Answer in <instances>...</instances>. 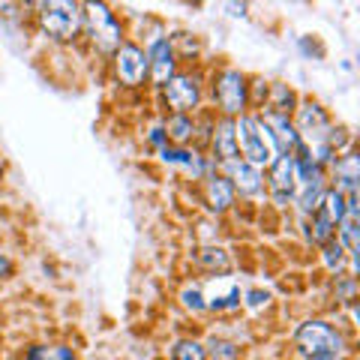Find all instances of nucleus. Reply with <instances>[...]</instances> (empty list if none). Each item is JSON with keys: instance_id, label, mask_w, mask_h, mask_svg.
<instances>
[{"instance_id": "1", "label": "nucleus", "mask_w": 360, "mask_h": 360, "mask_svg": "<svg viewBox=\"0 0 360 360\" xmlns=\"http://www.w3.org/2000/svg\"><path fill=\"white\" fill-rule=\"evenodd\" d=\"M234 139H238V153H243V162L255 168L274 162V139L264 129V123L258 117H240L234 120Z\"/></svg>"}, {"instance_id": "2", "label": "nucleus", "mask_w": 360, "mask_h": 360, "mask_svg": "<svg viewBox=\"0 0 360 360\" xmlns=\"http://www.w3.org/2000/svg\"><path fill=\"white\" fill-rule=\"evenodd\" d=\"M295 345L307 357H340L345 340L328 321H303L295 330Z\"/></svg>"}, {"instance_id": "3", "label": "nucleus", "mask_w": 360, "mask_h": 360, "mask_svg": "<svg viewBox=\"0 0 360 360\" xmlns=\"http://www.w3.org/2000/svg\"><path fill=\"white\" fill-rule=\"evenodd\" d=\"M297 135H300V141L303 139H309L312 144H319L321 148V156L315 162H328L333 150H328V135H330V120L328 115H324V108L321 105H315V103H303L300 111H297Z\"/></svg>"}, {"instance_id": "4", "label": "nucleus", "mask_w": 360, "mask_h": 360, "mask_svg": "<svg viewBox=\"0 0 360 360\" xmlns=\"http://www.w3.org/2000/svg\"><path fill=\"white\" fill-rule=\"evenodd\" d=\"M39 21H42V30L49 33L54 39H72L78 27H82V6L78 4H45L42 13H39Z\"/></svg>"}, {"instance_id": "5", "label": "nucleus", "mask_w": 360, "mask_h": 360, "mask_svg": "<svg viewBox=\"0 0 360 360\" xmlns=\"http://www.w3.org/2000/svg\"><path fill=\"white\" fill-rule=\"evenodd\" d=\"M297 168V189H295V198L297 205L303 207V213H315L324 198V174H321V165L312 160V156H303L300 162H295Z\"/></svg>"}, {"instance_id": "6", "label": "nucleus", "mask_w": 360, "mask_h": 360, "mask_svg": "<svg viewBox=\"0 0 360 360\" xmlns=\"http://www.w3.org/2000/svg\"><path fill=\"white\" fill-rule=\"evenodd\" d=\"M115 72H117V78L127 87H139L144 82V75L150 72L148 54H144L139 45L123 42L120 49H117V54H115Z\"/></svg>"}, {"instance_id": "7", "label": "nucleus", "mask_w": 360, "mask_h": 360, "mask_svg": "<svg viewBox=\"0 0 360 360\" xmlns=\"http://www.w3.org/2000/svg\"><path fill=\"white\" fill-rule=\"evenodd\" d=\"M217 103L225 111V117H234L246 108V78L238 70H225L217 78Z\"/></svg>"}, {"instance_id": "8", "label": "nucleus", "mask_w": 360, "mask_h": 360, "mask_svg": "<svg viewBox=\"0 0 360 360\" xmlns=\"http://www.w3.org/2000/svg\"><path fill=\"white\" fill-rule=\"evenodd\" d=\"M165 99L177 115H186L189 108L198 105L201 99V90H198V82L193 75H172L165 82Z\"/></svg>"}, {"instance_id": "9", "label": "nucleus", "mask_w": 360, "mask_h": 360, "mask_svg": "<svg viewBox=\"0 0 360 360\" xmlns=\"http://www.w3.org/2000/svg\"><path fill=\"white\" fill-rule=\"evenodd\" d=\"M295 189H297L295 156H276L274 168H270V193H274L276 205H285L288 198H295Z\"/></svg>"}, {"instance_id": "10", "label": "nucleus", "mask_w": 360, "mask_h": 360, "mask_svg": "<svg viewBox=\"0 0 360 360\" xmlns=\"http://www.w3.org/2000/svg\"><path fill=\"white\" fill-rule=\"evenodd\" d=\"M87 18H90L94 39L103 45V49H120V25H117V18L108 13V6L90 4L87 6Z\"/></svg>"}, {"instance_id": "11", "label": "nucleus", "mask_w": 360, "mask_h": 360, "mask_svg": "<svg viewBox=\"0 0 360 360\" xmlns=\"http://www.w3.org/2000/svg\"><path fill=\"white\" fill-rule=\"evenodd\" d=\"M264 123V129L270 132V139H274V148L279 156H288L291 150L300 148V135L295 129V123L288 120V115H276V111H270V115L258 117Z\"/></svg>"}, {"instance_id": "12", "label": "nucleus", "mask_w": 360, "mask_h": 360, "mask_svg": "<svg viewBox=\"0 0 360 360\" xmlns=\"http://www.w3.org/2000/svg\"><path fill=\"white\" fill-rule=\"evenodd\" d=\"M225 168L231 172V186H234V193L240 189V195H258L262 193V172H258L255 165L250 162H243V160H231V162H225Z\"/></svg>"}, {"instance_id": "13", "label": "nucleus", "mask_w": 360, "mask_h": 360, "mask_svg": "<svg viewBox=\"0 0 360 360\" xmlns=\"http://www.w3.org/2000/svg\"><path fill=\"white\" fill-rule=\"evenodd\" d=\"M201 297H205V309H217V312L240 307V288L229 283L225 276H217V283L210 285V295H201Z\"/></svg>"}, {"instance_id": "14", "label": "nucleus", "mask_w": 360, "mask_h": 360, "mask_svg": "<svg viewBox=\"0 0 360 360\" xmlns=\"http://www.w3.org/2000/svg\"><path fill=\"white\" fill-rule=\"evenodd\" d=\"M148 63H150L153 82L165 87V82L174 75V51H172V45H168V39H156V42L150 45Z\"/></svg>"}, {"instance_id": "15", "label": "nucleus", "mask_w": 360, "mask_h": 360, "mask_svg": "<svg viewBox=\"0 0 360 360\" xmlns=\"http://www.w3.org/2000/svg\"><path fill=\"white\" fill-rule=\"evenodd\" d=\"M336 189L342 195H357V180H360V160L357 153H345L342 160H336Z\"/></svg>"}, {"instance_id": "16", "label": "nucleus", "mask_w": 360, "mask_h": 360, "mask_svg": "<svg viewBox=\"0 0 360 360\" xmlns=\"http://www.w3.org/2000/svg\"><path fill=\"white\" fill-rule=\"evenodd\" d=\"M213 153L219 156L222 162L238 160V139H234V120H219V127L213 129Z\"/></svg>"}, {"instance_id": "17", "label": "nucleus", "mask_w": 360, "mask_h": 360, "mask_svg": "<svg viewBox=\"0 0 360 360\" xmlns=\"http://www.w3.org/2000/svg\"><path fill=\"white\" fill-rule=\"evenodd\" d=\"M207 205H210V210H217V213L229 210L234 205V186H231L229 177H217V174H213L207 180Z\"/></svg>"}, {"instance_id": "18", "label": "nucleus", "mask_w": 360, "mask_h": 360, "mask_svg": "<svg viewBox=\"0 0 360 360\" xmlns=\"http://www.w3.org/2000/svg\"><path fill=\"white\" fill-rule=\"evenodd\" d=\"M25 360H75V352L70 345H33Z\"/></svg>"}, {"instance_id": "19", "label": "nucleus", "mask_w": 360, "mask_h": 360, "mask_svg": "<svg viewBox=\"0 0 360 360\" xmlns=\"http://www.w3.org/2000/svg\"><path fill=\"white\" fill-rule=\"evenodd\" d=\"M162 160L172 162V165H184L186 172H193V174H201L198 156L189 153V150H184V148H162Z\"/></svg>"}, {"instance_id": "20", "label": "nucleus", "mask_w": 360, "mask_h": 360, "mask_svg": "<svg viewBox=\"0 0 360 360\" xmlns=\"http://www.w3.org/2000/svg\"><path fill=\"white\" fill-rule=\"evenodd\" d=\"M165 132H168V139H174L177 144H184V141L193 139L195 127H193V120H189L186 115H174L172 120L165 123Z\"/></svg>"}, {"instance_id": "21", "label": "nucleus", "mask_w": 360, "mask_h": 360, "mask_svg": "<svg viewBox=\"0 0 360 360\" xmlns=\"http://www.w3.org/2000/svg\"><path fill=\"white\" fill-rule=\"evenodd\" d=\"M172 360H207V348L195 340H180L172 348Z\"/></svg>"}, {"instance_id": "22", "label": "nucleus", "mask_w": 360, "mask_h": 360, "mask_svg": "<svg viewBox=\"0 0 360 360\" xmlns=\"http://www.w3.org/2000/svg\"><path fill=\"white\" fill-rule=\"evenodd\" d=\"M198 264L207 267V270H217V274H225V270L231 267L229 255H225V250H213V246H207V250L198 252Z\"/></svg>"}, {"instance_id": "23", "label": "nucleus", "mask_w": 360, "mask_h": 360, "mask_svg": "<svg viewBox=\"0 0 360 360\" xmlns=\"http://www.w3.org/2000/svg\"><path fill=\"white\" fill-rule=\"evenodd\" d=\"M207 360H240V348L229 340H217L213 336L207 345Z\"/></svg>"}, {"instance_id": "24", "label": "nucleus", "mask_w": 360, "mask_h": 360, "mask_svg": "<svg viewBox=\"0 0 360 360\" xmlns=\"http://www.w3.org/2000/svg\"><path fill=\"white\" fill-rule=\"evenodd\" d=\"M180 300H184V307L193 309V312L205 309V297H201V288L198 285H186L184 291H180Z\"/></svg>"}, {"instance_id": "25", "label": "nucleus", "mask_w": 360, "mask_h": 360, "mask_svg": "<svg viewBox=\"0 0 360 360\" xmlns=\"http://www.w3.org/2000/svg\"><path fill=\"white\" fill-rule=\"evenodd\" d=\"M324 258H328V264L330 267H340V262H342V246L336 243V240H330V243H324Z\"/></svg>"}, {"instance_id": "26", "label": "nucleus", "mask_w": 360, "mask_h": 360, "mask_svg": "<svg viewBox=\"0 0 360 360\" xmlns=\"http://www.w3.org/2000/svg\"><path fill=\"white\" fill-rule=\"evenodd\" d=\"M246 300H250L252 309H258L262 303H267V291H250V295H246Z\"/></svg>"}, {"instance_id": "27", "label": "nucleus", "mask_w": 360, "mask_h": 360, "mask_svg": "<svg viewBox=\"0 0 360 360\" xmlns=\"http://www.w3.org/2000/svg\"><path fill=\"white\" fill-rule=\"evenodd\" d=\"M9 274H13V262L6 255H0V279H6Z\"/></svg>"}, {"instance_id": "28", "label": "nucleus", "mask_w": 360, "mask_h": 360, "mask_svg": "<svg viewBox=\"0 0 360 360\" xmlns=\"http://www.w3.org/2000/svg\"><path fill=\"white\" fill-rule=\"evenodd\" d=\"M309 360H340V357H309Z\"/></svg>"}, {"instance_id": "29", "label": "nucleus", "mask_w": 360, "mask_h": 360, "mask_svg": "<svg viewBox=\"0 0 360 360\" xmlns=\"http://www.w3.org/2000/svg\"><path fill=\"white\" fill-rule=\"evenodd\" d=\"M0 174H4V160H0Z\"/></svg>"}]
</instances>
